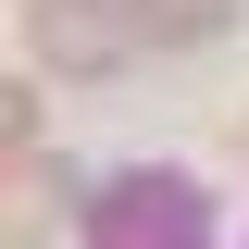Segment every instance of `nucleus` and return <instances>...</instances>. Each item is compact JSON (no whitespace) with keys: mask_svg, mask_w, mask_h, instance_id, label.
<instances>
[{"mask_svg":"<svg viewBox=\"0 0 249 249\" xmlns=\"http://www.w3.org/2000/svg\"><path fill=\"white\" fill-rule=\"evenodd\" d=\"M50 224H62V175L37 150H13V237H50Z\"/></svg>","mask_w":249,"mask_h":249,"instance_id":"7ed1b4c3","label":"nucleus"},{"mask_svg":"<svg viewBox=\"0 0 249 249\" xmlns=\"http://www.w3.org/2000/svg\"><path fill=\"white\" fill-rule=\"evenodd\" d=\"M137 25H150V37H187V50H199V37H224V25H237V0H137Z\"/></svg>","mask_w":249,"mask_h":249,"instance_id":"20e7f679","label":"nucleus"},{"mask_svg":"<svg viewBox=\"0 0 249 249\" xmlns=\"http://www.w3.org/2000/svg\"><path fill=\"white\" fill-rule=\"evenodd\" d=\"M37 50L75 62V75H100V62H112V13H100V0H37Z\"/></svg>","mask_w":249,"mask_h":249,"instance_id":"f257e3e1","label":"nucleus"},{"mask_svg":"<svg viewBox=\"0 0 249 249\" xmlns=\"http://www.w3.org/2000/svg\"><path fill=\"white\" fill-rule=\"evenodd\" d=\"M112 212L150 224V237H124V249H199V199H187V187H124Z\"/></svg>","mask_w":249,"mask_h":249,"instance_id":"f03ea898","label":"nucleus"}]
</instances>
